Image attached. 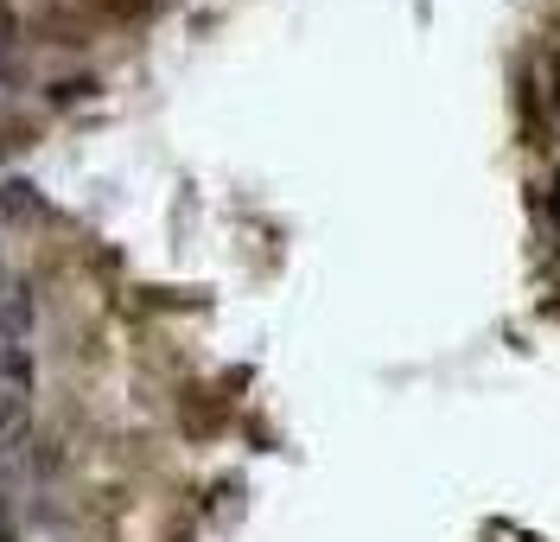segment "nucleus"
Segmentation results:
<instances>
[{"label":"nucleus","instance_id":"obj_1","mask_svg":"<svg viewBox=\"0 0 560 542\" xmlns=\"http://www.w3.org/2000/svg\"><path fill=\"white\" fill-rule=\"evenodd\" d=\"M528 108H535V122H555V128H560V51H555V58H541L535 90H528Z\"/></svg>","mask_w":560,"mask_h":542}]
</instances>
